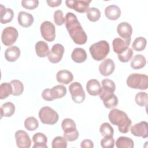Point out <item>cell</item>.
<instances>
[{
	"instance_id": "603a6c76",
	"label": "cell",
	"mask_w": 148,
	"mask_h": 148,
	"mask_svg": "<svg viewBox=\"0 0 148 148\" xmlns=\"http://www.w3.org/2000/svg\"><path fill=\"white\" fill-rule=\"evenodd\" d=\"M1 10V23L2 24H6L10 22L14 16L13 11L10 8H5V7L0 5Z\"/></svg>"
},
{
	"instance_id": "6da1fadb",
	"label": "cell",
	"mask_w": 148,
	"mask_h": 148,
	"mask_svg": "<svg viewBox=\"0 0 148 148\" xmlns=\"http://www.w3.org/2000/svg\"><path fill=\"white\" fill-rule=\"evenodd\" d=\"M65 20L66 29L73 41L79 45L85 44L87 40V36L76 16L73 13L68 12Z\"/></svg>"
},
{
	"instance_id": "d6a6232c",
	"label": "cell",
	"mask_w": 148,
	"mask_h": 148,
	"mask_svg": "<svg viewBox=\"0 0 148 148\" xmlns=\"http://www.w3.org/2000/svg\"><path fill=\"white\" fill-rule=\"evenodd\" d=\"M146 43H147L146 39L143 37L139 36L136 38L134 40L132 45V47L134 50L136 51H141L145 49Z\"/></svg>"
},
{
	"instance_id": "ba28073f",
	"label": "cell",
	"mask_w": 148,
	"mask_h": 148,
	"mask_svg": "<svg viewBox=\"0 0 148 148\" xmlns=\"http://www.w3.org/2000/svg\"><path fill=\"white\" fill-rule=\"evenodd\" d=\"M40 33L43 38L47 42H52L56 38V28L54 25L49 21H43L40 27Z\"/></svg>"
},
{
	"instance_id": "74e56055",
	"label": "cell",
	"mask_w": 148,
	"mask_h": 148,
	"mask_svg": "<svg viewBox=\"0 0 148 148\" xmlns=\"http://www.w3.org/2000/svg\"><path fill=\"white\" fill-rule=\"evenodd\" d=\"M99 132L103 136H113L114 130L113 127L109 123H103L100 126Z\"/></svg>"
},
{
	"instance_id": "4316f807",
	"label": "cell",
	"mask_w": 148,
	"mask_h": 148,
	"mask_svg": "<svg viewBox=\"0 0 148 148\" xmlns=\"http://www.w3.org/2000/svg\"><path fill=\"white\" fill-rule=\"evenodd\" d=\"M15 112V106L14 105L10 102H8L3 103L1 107V118L3 116L5 117H11Z\"/></svg>"
},
{
	"instance_id": "7bdbcfd3",
	"label": "cell",
	"mask_w": 148,
	"mask_h": 148,
	"mask_svg": "<svg viewBox=\"0 0 148 148\" xmlns=\"http://www.w3.org/2000/svg\"><path fill=\"white\" fill-rule=\"evenodd\" d=\"M39 5V1L38 0H23L21 1V6L29 10L35 9Z\"/></svg>"
},
{
	"instance_id": "cb8c5ba5",
	"label": "cell",
	"mask_w": 148,
	"mask_h": 148,
	"mask_svg": "<svg viewBox=\"0 0 148 148\" xmlns=\"http://www.w3.org/2000/svg\"><path fill=\"white\" fill-rule=\"evenodd\" d=\"M35 51L39 57L43 58L48 56L50 51L47 43L42 40L37 42L35 44Z\"/></svg>"
},
{
	"instance_id": "277c9868",
	"label": "cell",
	"mask_w": 148,
	"mask_h": 148,
	"mask_svg": "<svg viewBox=\"0 0 148 148\" xmlns=\"http://www.w3.org/2000/svg\"><path fill=\"white\" fill-rule=\"evenodd\" d=\"M127 86L132 88L146 90L148 87V76L140 73H132L127 79Z\"/></svg>"
},
{
	"instance_id": "f1b7e54d",
	"label": "cell",
	"mask_w": 148,
	"mask_h": 148,
	"mask_svg": "<svg viewBox=\"0 0 148 148\" xmlns=\"http://www.w3.org/2000/svg\"><path fill=\"white\" fill-rule=\"evenodd\" d=\"M51 94L53 99L61 98L66 94V88L63 85H56L50 89Z\"/></svg>"
},
{
	"instance_id": "5b68a950",
	"label": "cell",
	"mask_w": 148,
	"mask_h": 148,
	"mask_svg": "<svg viewBox=\"0 0 148 148\" xmlns=\"http://www.w3.org/2000/svg\"><path fill=\"white\" fill-rule=\"evenodd\" d=\"M39 117L43 124L53 125L58 120V114L49 106L42 107L39 112Z\"/></svg>"
},
{
	"instance_id": "5bb4252c",
	"label": "cell",
	"mask_w": 148,
	"mask_h": 148,
	"mask_svg": "<svg viewBox=\"0 0 148 148\" xmlns=\"http://www.w3.org/2000/svg\"><path fill=\"white\" fill-rule=\"evenodd\" d=\"M102 87H101V90L99 94L101 99L106 95L113 94L116 90L114 82L110 79H104L102 80Z\"/></svg>"
},
{
	"instance_id": "44dd1931",
	"label": "cell",
	"mask_w": 148,
	"mask_h": 148,
	"mask_svg": "<svg viewBox=\"0 0 148 148\" xmlns=\"http://www.w3.org/2000/svg\"><path fill=\"white\" fill-rule=\"evenodd\" d=\"M20 56V49L15 46L8 47L5 52V58L9 62L16 61Z\"/></svg>"
},
{
	"instance_id": "7a4b0ae2",
	"label": "cell",
	"mask_w": 148,
	"mask_h": 148,
	"mask_svg": "<svg viewBox=\"0 0 148 148\" xmlns=\"http://www.w3.org/2000/svg\"><path fill=\"white\" fill-rule=\"evenodd\" d=\"M108 118L113 125L118 126L119 132L125 134L129 131L132 121L123 110L118 109H112L109 113Z\"/></svg>"
},
{
	"instance_id": "e575fe53",
	"label": "cell",
	"mask_w": 148,
	"mask_h": 148,
	"mask_svg": "<svg viewBox=\"0 0 148 148\" xmlns=\"http://www.w3.org/2000/svg\"><path fill=\"white\" fill-rule=\"evenodd\" d=\"M25 128L28 131H32L36 130L39 127V123L37 119L34 117H29L25 120Z\"/></svg>"
},
{
	"instance_id": "ab89813d",
	"label": "cell",
	"mask_w": 148,
	"mask_h": 148,
	"mask_svg": "<svg viewBox=\"0 0 148 148\" xmlns=\"http://www.w3.org/2000/svg\"><path fill=\"white\" fill-rule=\"evenodd\" d=\"M133 55V51L131 48H128L126 50L121 54H118V58L121 62H127L132 58Z\"/></svg>"
},
{
	"instance_id": "52a82bcc",
	"label": "cell",
	"mask_w": 148,
	"mask_h": 148,
	"mask_svg": "<svg viewBox=\"0 0 148 148\" xmlns=\"http://www.w3.org/2000/svg\"><path fill=\"white\" fill-rule=\"evenodd\" d=\"M18 36L17 30L13 27L5 28L2 32L1 40L2 43L6 46L12 45L17 40Z\"/></svg>"
},
{
	"instance_id": "8992f818",
	"label": "cell",
	"mask_w": 148,
	"mask_h": 148,
	"mask_svg": "<svg viewBox=\"0 0 148 148\" xmlns=\"http://www.w3.org/2000/svg\"><path fill=\"white\" fill-rule=\"evenodd\" d=\"M69 91L74 102L80 103L84 101L86 94L83 89V87L80 83L73 82L71 83L69 87Z\"/></svg>"
},
{
	"instance_id": "ac0fdd59",
	"label": "cell",
	"mask_w": 148,
	"mask_h": 148,
	"mask_svg": "<svg viewBox=\"0 0 148 148\" xmlns=\"http://www.w3.org/2000/svg\"><path fill=\"white\" fill-rule=\"evenodd\" d=\"M105 14L109 20H116L121 16V10L118 6L111 5L105 8Z\"/></svg>"
},
{
	"instance_id": "f6af8a7d",
	"label": "cell",
	"mask_w": 148,
	"mask_h": 148,
	"mask_svg": "<svg viewBox=\"0 0 148 148\" xmlns=\"http://www.w3.org/2000/svg\"><path fill=\"white\" fill-rule=\"evenodd\" d=\"M42 97L44 100L47 101H51L54 100L51 94L50 89L49 88H46L43 91L42 93Z\"/></svg>"
},
{
	"instance_id": "f546056e",
	"label": "cell",
	"mask_w": 148,
	"mask_h": 148,
	"mask_svg": "<svg viewBox=\"0 0 148 148\" xmlns=\"http://www.w3.org/2000/svg\"><path fill=\"white\" fill-rule=\"evenodd\" d=\"M61 127L64 134L72 132L76 130V125L75 121L69 118L63 120L61 123Z\"/></svg>"
},
{
	"instance_id": "b9f144b4",
	"label": "cell",
	"mask_w": 148,
	"mask_h": 148,
	"mask_svg": "<svg viewBox=\"0 0 148 148\" xmlns=\"http://www.w3.org/2000/svg\"><path fill=\"white\" fill-rule=\"evenodd\" d=\"M54 21L57 25H62L65 23V20L64 17V14L62 10H57L54 12Z\"/></svg>"
},
{
	"instance_id": "4dcf8cb0",
	"label": "cell",
	"mask_w": 148,
	"mask_h": 148,
	"mask_svg": "<svg viewBox=\"0 0 148 148\" xmlns=\"http://www.w3.org/2000/svg\"><path fill=\"white\" fill-rule=\"evenodd\" d=\"M101 100H102L104 106L108 109L114 108L118 104L117 97L114 93L104 97Z\"/></svg>"
},
{
	"instance_id": "3957f363",
	"label": "cell",
	"mask_w": 148,
	"mask_h": 148,
	"mask_svg": "<svg viewBox=\"0 0 148 148\" xmlns=\"http://www.w3.org/2000/svg\"><path fill=\"white\" fill-rule=\"evenodd\" d=\"M92 58L97 61L103 60L109 54V45L106 40H100L92 44L89 49Z\"/></svg>"
},
{
	"instance_id": "bcb514c9",
	"label": "cell",
	"mask_w": 148,
	"mask_h": 148,
	"mask_svg": "<svg viewBox=\"0 0 148 148\" xmlns=\"http://www.w3.org/2000/svg\"><path fill=\"white\" fill-rule=\"evenodd\" d=\"M80 147L82 148H92L94 147V144L92 140L90 139H85L81 142Z\"/></svg>"
},
{
	"instance_id": "7402d4cb",
	"label": "cell",
	"mask_w": 148,
	"mask_h": 148,
	"mask_svg": "<svg viewBox=\"0 0 148 148\" xmlns=\"http://www.w3.org/2000/svg\"><path fill=\"white\" fill-rule=\"evenodd\" d=\"M56 79L58 83L68 84L73 79L72 73L68 70H60L56 75Z\"/></svg>"
},
{
	"instance_id": "484cf974",
	"label": "cell",
	"mask_w": 148,
	"mask_h": 148,
	"mask_svg": "<svg viewBox=\"0 0 148 148\" xmlns=\"http://www.w3.org/2000/svg\"><path fill=\"white\" fill-rule=\"evenodd\" d=\"M146 64L145 57L141 54H136L131 61V67L134 69H139L143 68Z\"/></svg>"
},
{
	"instance_id": "e0dca14e",
	"label": "cell",
	"mask_w": 148,
	"mask_h": 148,
	"mask_svg": "<svg viewBox=\"0 0 148 148\" xmlns=\"http://www.w3.org/2000/svg\"><path fill=\"white\" fill-rule=\"evenodd\" d=\"M17 21L21 26L27 28L32 25L34 21V19L31 14L24 11H21L18 14Z\"/></svg>"
},
{
	"instance_id": "83f0119b",
	"label": "cell",
	"mask_w": 148,
	"mask_h": 148,
	"mask_svg": "<svg viewBox=\"0 0 148 148\" xmlns=\"http://www.w3.org/2000/svg\"><path fill=\"white\" fill-rule=\"evenodd\" d=\"M116 146L117 148H133L134 143L132 139L126 136H120L116 141Z\"/></svg>"
},
{
	"instance_id": "1f68e13d",
	"label": "cell",
	"mask_w": 148,
	"mask_h": 148,
	"mask_svg": "<svg viewBox=\"0 0 148 148\" xmlns=\"http://www.w3.org/2000/svg\"><path fill=\"white\" fill-rule=\"evenodd\" d=\"M12 87V95L14 96L20 95L24 91V86L21 82L18 80H12L10 82Z\"/></svg>"
},
{
	"instance_id": "d590c367",
	"label": "cell",
	"mask_w": 148,
	"mask_h": 148,
	"mask_svg": "<svg viewBox=\"0 0 148 148\" xmlns=\"http://www.w3.org/2000/svg\"><path fill=\"white\" fill-rule=\"evenodd\" d=\"M100 17L101 12L99 10L96 8H90L87 12V17L91 22H95L98 21Z\"/></svg>"
},
{
	"instance_id": "8fae6325",
	"label": "cell",
	"mask_w": 148,
	"mask_h": 148,
	"mask_svg": "<svg viewBox=\"0 0 148 148\" xmlns=\"http://www.w3.org/2000/svg\"><path fill=\"white\" fill-rule=\"evenodd\" d=\"M15 139L18 148H29L31 145V140L25 131H17L15 133Z\"/></svg>"
},
{
	"instance_id": "4fadbf2b",
	"label": "cell",
	"mask_w": 148,
	"mask_h": 148,
	"mask_svg": "<svg viewBox=\"0 0 148 148\" xmlns=\"http://www.w3.org/2000/svg\"><path fill=\"white\" fill-rule=\"evenodd\" d=\"M115 64L110 58L104 60L99 66V71L103 76H110L114 71Z\"/></svg>"
},
{
	"instance_id": "f35d334b",
	"label": "cell",
	"mask_w": 148,
	"mask_h": 148,
	"mask_svg": "<svg viewBox=\"0 0 148 148\" xmlns=\"http://www.w3.org/2000/svg\"><path fill=\"white\" fill-rule=\"evenodd\" d=\"M53 148H66L67 147V140L62 136H57L52 141Z\"/></svg>"
},
{
	"instance_id": "9a60e30c",
	"label": "cell",
	"mask_w": 148,
	"mask_h": 148,
	"mask_svg": "<svg viewBox=\"0 0 148 148\" xmlns=\"http://www.w3.org/2000/svg\"><path fill=\"white\" fill-rule=\"evenodd\" d=\"M117 32L119 35L124 40H131L132 28L129 23L122 22L117 25Z\"/></svg>"
},
{
	"instance_id": "2e32d148",
	"label": "cell",
	"mask_w": 148,
	"mask_h": 148,
	"mask_svg": "<svg viewBox=\"0 0 148 148\" xmlns=\"http://www.w3.org/2000/svg\"><path fill=\"white\" fill-rule=\"evenodd\" d=\"M131 43V40H123L120 38H116L112 42L113 49L117 54H121L126 50Z\"/></svg>"
},
{
	"instance_id": "7c38bea8",
	"label": "cell",
	"mask_w": 148,
	"mask_h": 148,
	"mask_svg": "<svg viewBox=\"0 0 148 148\" xmlns=\"http://www.w3.org/2000/svg\"><path fill=\"white\" fill-rule=\"evenodd\" d=\"M146 121H140L132 125L130 131L132 134L135 136L147 138L148 137V127Z\"/></svg>"
},
{
	"instance_id": "ffe728a7",
	"label": "cell",
	"mask_w": 148,
	"mask_h": 148,
	"mask_svg": "<svg viewBox=\"0 0 148 148\" xmlns=\"http://www.w3.org/2000/svg\"><path fill=\"white\" fill-rule=\"evenodd\" d=\"M32 140L34 143L33 148H47V138L46 136L41 132L35 134L32 136Z\"/></svg>"
},
{
	"instance_id": "9c48e42d",
	"label": "cell",
	"mask_w": 148,
	"mask_h": 148,
	"mask_svg": "<svg viewBox=\"0 0 148 148\" xmlns=\"http://www.w3.org/2000/svg\"><path fill=\"white\" fill-rule=\"evenodd\" d=\"M91 2V0H67L65 1V3L68 8L75 10L77 12L83 13L87 12Z\"/></svg>"
},
{
	"instance_id": "8d00e7d4",
	"label": "cell",
	"mask_w": 148,
	"mask_h": 148,
	"mask_svg": "<svg viewBox=\"0 0 148 148\" xmlns=\"http://www.w3.org/2000/svg\"><path fill=\"white\" fill-rule=\"evenodd\" d=\"M148 95L145 92H139L135 95V102L141 107H146L147 104Z\"/></svg>"
},
{
	"instance_id": "60d3db41",
	"label": "cell",
	"mask_w": 148,
	"mask_h": 148,
	"mask_svg": "<svg viewBox=\"0 0 148 148\" xmlns=\"http://www.w3.org/2000/svg\"><path fill=\"white\" fill-rule=\"evenodd\" d=\"M114 145V139L113 136H106L101 140V146L103 148H113Z\"/></svg>"
},
{
	"instance_id": "30bf717a",
	"label": "cell",
	"mask_w": 148,
	"mask_h": 148,
	"mask_svg": "<svg viewBox=\"0 0 148 148\" xmlns=\"http://www.w3.org/2000/svg\"><path fill=\"white\" fill-rule=\"evenodd\" d=\"M64 53V46L60 43H56L54 45L49 51L48 55V60L49 61L53 63L56 64L59 62L62 57Z\"/></svg>"
},
{
	"instance_id": "7dc6e473",
	"label": "cell",
	"mask_w": 148,
	"mask_h": 148,
	"mask_svg": "<svg viewBox=\"0 0 148 148\" xmlns=\"http://www.w3.org/2000/svg\"><path fill=\"white\" fill-rule=\"evenodd\" d=\"M46 2L47 3V5L51 8L59 6L62 3L61 0H50V1H47Z\"/></svg>"
},
{
	"instance_id": "d4e9b609",
	"label": "cell",
	"mask_w": 148,
	"mask_h": 148,
	"mask_svg": "<svg viewBox=\"0 0 148 148\" xmlns=\"http://www.w3.org/2000/svg\"><path fill=\"white\" fill-rule=\"evenodd\" d=\"M87 53L84 49L82 48H75L72 54L71 58L72 60L76 63H82L87 59Z\"/></svg>"
},
{
	"instance_id": "d6986e66",
	"label": "cell",
	"mask_w": 148,
	"mask_h": 148,
	"mask_svg": "<svg viewBox=\"0 0 148 148\" xmlns=\"http://www.w3.org/2000/svg\"><path fill=\"white\" fill-rule=\"evenodd\" d=\"M86 90L90 95L96 96L99 95L101 90V83L96 79H90L87 83Z\"/></svg>"
},
{
	"instance_id": "ee69618b",
	"label": "cell",
	"mask_w": 148,
	"mask_h": 148,
	"mask_svg": "<svg viewBox=\"0 0 148 148\" xmlns=\"http://www.w3.org/2000/svg\"><path fill=\"white\" fill-rule=\"evenodd\" d=\"M79 135V132L77 130L76 131H75L74 132L68 133V134L64 133V134H63L65 139L66 140L69 141V142H73V141L76 140L78 138Z\"/></svg>"
},
{
	"instance_id": "836d02e7",
	"label": "cell",
	"mask_w": 148,
	"mask_h": 148,
	"mask_svg": "<svg viewBox=\"0 0 148 148\" xmlns=\"http://www.w3.org/2000/svg\"><path fill=\"white\" fill-rule=\"evenodd\" d=\"M12 92V87L10 83H3L0 86V98L3 99L8 97Z\"/></svg>"
}]
</instances>
